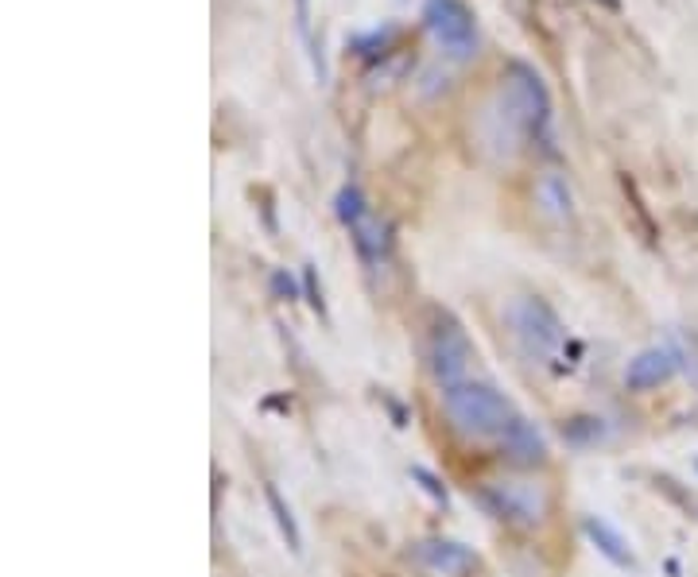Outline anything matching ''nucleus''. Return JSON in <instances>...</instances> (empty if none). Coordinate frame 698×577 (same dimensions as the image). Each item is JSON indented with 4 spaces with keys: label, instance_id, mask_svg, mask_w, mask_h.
I'll list each match as a JSON object with an SVG mask.
<instances>
[{
    "label": "nucleus",
    "instance_id": "obj_11",
    "mask_svg": "<svg viewBox=\"0 0 698 577\" xmlns=\"http://www.w3.org/2000/svg\"><path fill=\"white\" fill-rule=\"evenodd\" d=\"M583 532H586V539L594 543V550H598L601 558H609V563H614L617 570H637V555H633L629 539H625V535L617 532V527L609 524V519L586 516V519H583Z\"/></svg>",
    "mask_w": 698,
    "mask_h": 577
},
{
    "label": "nucleus",
    "instance_id": "obj_12",
    "mask_svg": "<svg viewBox=\"0 0 698 577\" xmlns=\"http://www.w3.org/2000/svg\"><path fill=\"white\" fill-rule=\"evenodd\" d=\"M536 202H539V210H544L552 221H570V213H575V202H570L567 179L555 175V171L536 183Z\"/></svg>",
    "mask_w": 698,
    "mask_h": 577
},
{
    "label": "nucleus",
    "instance_id": "obj_15",
    "mask_svg": "<svg viewBox=\"0 0 698 577\" xmlns=\"http://www.w3.org/2000/svg\"><path fill=\"white\" fill-rule=\"evenodd\" d=\"M368 210V202H365V194H361V186H342L338 198H334V213H338V221L342 225H350L357 213H365Z\"/></svg>",
    "mask_w": 698,
    "mask_h": 577
},
{
    "label": "nucleus",
    "instance_id": "obj_18",
    "mask_svg": "<svg viewBox=\"0 0 698 577\" xmlns=\"http://www.w3.org/2000/svg\"><path fill=\"white\" fill-rule=\"evenodd\" d=\"M303 280H307V298H311V306H315V311H323V291H318L315 267H311V264H307V272H303Z\"/></svg>",
    "mask_w": 698,
    "mask_h": 577
},
{
    "label": "nucleus",
    "instance_id": "obj_4",
    "mask_svg": "<svg viewBox=\"0 0 698 577\" xmlns=\"http://www.w3.org/2000/svg\"><path fill=\"white\" fill-rule=\"evenodd\" d=\"M485 508L513 527H539L552 516V488L528 477H497L482 488Z\"/></svg>",
    "mask_w": 698,
    "mask_h": 577
},
{
    "label": "nucleus",
    "instance_id": "obj_3",
    "mask_svg": "<svg viewBox=\"0 0 698 577\" xmlns=\"http://www.w3.org/2000/svg\"><path fill=\"white\" fill-rule=\"evenodd\" d=\"M508 330H513L520 353L532 365H552L563 350H567V326L559 322V314L536 295L513 298L505 311Z\"/></svg>",
    "mask_w": 698,
    "mask_h": 577
},
{
    "label": "nucleus",
    "instance_id": "obj_16",
    "mask_svg": "<svg viewBox=\"0 0 698 577\" xmlns=\"http://www.w3.org/2000/svg\"><path fill=\"white\" fill-rule=\"evenodd\" d=\"M407 477L419 480V488H423V493H427L435 504H446V488L438 485V477H435L431 469H423V465H412V469H407Z\"/></svg>",
    "mask_w": 698,
    "mask_h": 577
},
{
    "label": "nucleus",
    "instance_id": "obj_9",
    "mask_svg": "<svg viewBox=\"0 0 698 577\" xmlns=\"http://www.w3.org/2000/svg\"><path fill=\"white\" fill-rule=\"evenodd\" d=\"M350 236H353V249H357L361 264L368 267V272H376V267L388 264L392 256V229L384 217H376L373 210L357 213V217L350 221Z\"/></svg>",
    "mask_w": 698,
    "mask_h": 577
},
{
    "label": "nucleus",
    "instance_id": "obj_5",
    "mask_svg": "<svg viewBox=\"0 0 698 577\" xmlns=\"http://www.w3.org/2000/svg\"><path fill=\"white\" fill-rule=\"evenodd\" d=\"M419 20L427 36L438 43V51L454 62H469L482 47L477 36V16L469 12L466 0H423Z\"/></svg>",
    "mask_w": 698,
    "mask_h": 577
},
{
    "label": "nucleus",
    "instance_id": "obj_7",
    "mask_svg": "<svg viewBox=\"0 0 698 577\" xmlns=\"http://www.w3.org/2000/svg\"><path fill=\"white\" fill-rule=\"evenodd\" d=\"M679 365H684V353H679L676 345H653V350L637 353V357L629 361V368H625V387H629V392H653V387L668 384L671 376L679 373Z\"/></svg>",
    "mask_w": 698,
    "mask_h": 577
},
{
    "label": "nucleus",
    "instance_id": "obj_1",
    "mask_svg": "<svg viewBox=\"0 0 698 577\" xmlns=\"http://www.w3.org/2000/svg\"><path fill=\"white\" fill-rule=\"evenodd\" d=\"M547 129H552V98H547L544 78L524 62H513L489 105L482 109L477 132H482L485 148L513 155L528 140H547Z\"/></svg>",
    "mask_w": 698,
    "mask_h": 577
},
{
    "label": "nucleus",
    "instance_id": "obj_10",
    "mask_svg": "<svg viewBox=\"0 0 698 577\" xmlns=\"http://www.w3.org/2000/svg\"><path fill=\"white\" fill-rule=\"evenodd\" d=\"M500 449H505L508 462L520 465V469H536V465L547 462V438L539 434V426L528 423L524 415H520V423L500 438Z\"/></svg>",
    "mask_w": 698,
    "mask_h": 577
},
{
    "label": "nucleus",
    "instance_id": "obj_19",
    "mask_svg": "<svg viewBox=\"0 0 698 577\" xmlns=\"http://www.w3.org/2000/svg\"><path fill=\"white\" fill-rule=\"evenodd\" d=\"M695 469H698V462H695Z\"/></svg>",
    "mask_w": 698,
    "mask_h": 577
},
{
    "label": "nucleus",
    "instance_id": "obj_8",
    "mask_svg": "<svg viewBox=\"0 0 698 577\" xmlns=\"http://www.w3.org/2000/svg\"><path fill=\"white\" fill-rule=\"evenodd\" d=\"M412 558L435 577H462L477 566V555L466 547V543L454 539H423L412 547Z\"/></svg>",
    "mask_w": 698,
    "mask_h": 577
},
{
    "label": "nucleus",
    "instance_id": "obj_6",
    "mask_svg": "<svg viewBox=\"0 0 698 577\" xmlns=\"http://www.w3.org/2000/svg\"><path fill=\"white\" fill-rule=\"evenodd\" d=\"M469 361H474V345H469L466 330L458 326L454 318H438V326L431 330V342H427V365H431V376H435V384L443 387H454L466 381V368Z\"/></svg>",
    "mask_w": 698,
    "mask_h": 577
},
{
    "label": "nucleus",
    "instance_id": "obj_14",
    "mask_svg": "<svg viewBox=\"0 0 698 577\" xmlns=\"http://www.w3.org/2000/svg\"><path fill=\"white\" fill-rule=\"evenodd\" d=\"M295 31H300V39L307 43L311 51V67H315L318 82L326 78V67H323V54L315 51V39H311V0H295Z\"/></svg>",
    "mask_w": 698,
    "mask_h": 577
},
{
    "label": "nucleus",
    "instance_id": "obj_17",
    "mask_svg": "<svg viewBox=\"0 0 698 577\" xmlns=\"http://www.w3.org/2000/svg\"><path fill=\"white\" fill-rule=\"evenodd\" d=\"M272 291H276L280 298H287V303H292V298H300V287H295V280L284 272V267H276V272H272Z\"/></svg>",
    "mask_w": 698,
    "mask_h": 577
},
{
    "label": "nucleus",
    "instance_id": "obj_13",
    "mask_svg": "<svg viewBox=\"0 0 698 577\" xmlns=\"http://www.w3.org/2000/svg\"><path fill=\"white\" fill-rule=\"evenodd\" d=\"M264 500H269V512H272V519H276L280 535H284L287 550H292V555H300V550H303V535H300V524H295L292 508H287V500L280 496V488L276 485H264Z\"/></svg>",
    "mask_w": 698,
    "mask_h": 577
},
{
    "label": "nucleus",
    "instance_id": "obj_2",
    "mask_svg": "<svg viewBox=\"0 0 698 577\" xmlns=\"http://www.w3.org/2000/svg\"><path fill=\"white\" fill-rule=\"evenodd\" d=\"M443 415L446 426L466 442H500L520 423V411L513 407V399L485 381H462L446 387Z\"/></svg>",
    "mask_w": 698,
    "mask_h": 577
}]
</instances>
